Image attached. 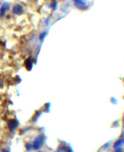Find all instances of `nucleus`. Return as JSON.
<instances>
[{"label":"nucleus","instance_id":"5","mask_svg":"<svg viewBox=\"0 0 124 152\" xmlns=\"http://www.w3.org/2000/svg\"><path fill=\"white\" fill-rule=\"evenodd\" d=\"M2 152H9V151H8L7 150H5V149H3L2 151Z\"/></svg>","mask_w":124,"mask_h":152},{"label":"nucleus","instance_id":"3","mask_svg":"<svg viewBox=\"0 0 124 152\" xmlns=\"http://www.w3.org/2000/svg\"><path fill=\"white\" fill-rule=\"evenodd\" d=\"M13 13L16 15H21L23 13V9L21 5L18 4H15L12 8Z\"/></svg>","mask_w":124,"mask_h":152},{"label":"nucleus","instance_id":"2","mask_svg":"<svg viewBox=\"0 0 124 152\" xmlns=\"http://www.w3.org/2000/svg\"><path fill=\"white\" fill-rule=\"evenodd\" d=\"M10 8V4L7 2L3 4L0 8V17L2 18L5 16L6 12Z\"/></svg>","mask_w":124,"mask_h":152},{"label":"nucleus","instance_id":"4","mask_svg":"<svg viewBox=\"0 0 124 152\" xmlns=\"http://www.w3.org/2000/svg\"><path fill=\"white\" fill-rule=\"evenodd\" d=\"M17 122L14 120H10L8 123V126L10 129H13L17 127Z\"/></svg>","mask_w":124,"mask_h":152},{"label":"nucleus","instance_id":"1","mask_svg":"<svg viewBox=\"0 0 124 152\" xmlns=\"http://www.w3.org/2000/svg\"><path fill=\"white\" fill-rule=\"evenodd\" d=\"M74 4L76 8L81 10H84L86 8V4L82 0H73Z\"/></svg>","mask_w":124,"mask_h":152}]
</instances>
